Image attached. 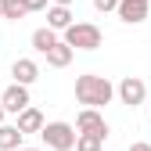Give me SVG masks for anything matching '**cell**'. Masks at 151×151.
Instances as JSON below:
<instances>
[{
	"label": "cell",
	"instance_id": "obj_8",
	"mask_svg": "<svg viewBox=\"0 0 151 151\" xmlns=\"http://www.w3.org/2000/svg\"><path fill=\"white\" fill-rule=\"evenodd\" d=\"M11 76H14V83H18V86H29V83L40 79V65H36L32 58H18V61L11 65Z\"/></svg>",
	"mask_w": 151,
	"mask_h": 151
},
{
	"label": "cell",
	"instance_id": "obj_3",
	"mask_svg": "<svg viewBox=\"0 0 151 151\" xmlns=\"http://www.w3.org/2000/svg\"><path fill=\"white\" fill-rule=\"evenodd\" d=\"M40 137H43V144L50 151H72L76 140H79V129H76L72 122H47Z\"/></svg>",
	"mask_w": 151,
	"mask_h": 151
},
{
	"label": "cell",
	"instance_id": "obj_16",
	"mask_svg": "<svg viewBox=\"0 0 151 151\" xmlns=\"http://www.w3.org/2000/svg\"><path fill=\"white\" fill-rule=\"evenodd\" d=\"M119 4H122V0H93L97 11H119Z\"/></svg>",
	"mask_w": 151,
	"mask_h": 151
},
{
	"label": "cell",
	"instance_id": "obj_15",
	"mask_svg": "<svg viewBox=\"0 0 151 151\" xmlns=\"http://www.w3.org/2000/svg\"><path fill=\"white\" fill-rule=\"evenodd\" d=\"M76 151H104V140H101V137H90V133H79Z\"/></svg>",
	"mask_w": 151,
	"mask_h": 151
},
{
	"label": "cell",
	"instance_id": "obj_6",
	"mask_svg": "<svg viewBox=\"0 0 151 151\" xmlns=\"http://www.w3.org/2000/svg\"><path fill=\"white\" fill-rule=\"evenodd\" d=\"M76 129H79V133H90V137H108V122H104V115L97 108H83L79 115H76Z\"/></svg>",
	"mask_w": 151,
	"mask_h": 151
},
{
	"label": "cell",
	"instance_id": "obj_5",
	"mask_svg": "<svg viewBox=\"0 0 151 151\" xmlns=\"http://www.w3.org/2000/svg\"><path fill=\"white\" fill-rule=\"evenodd\" d=\"M0 104H4V111L7 115H22L25 108H32V101H29V86H18V83H11L4 93H0Z\"/></svg>",
	"mask_w": 151,
	"mask_h": 151
},
{
	"label": "cell",
	"instance_id": "obj_19",
	"mask_svg": "<svg viewBox=\"0 0 151 151\" xmlns=\"http://www.w3.org/2000/svg\"><path fill=\"white\" fill-rule=\"evenodd\" d=\"M54 4H58V7H72V0H54Z\"/></svg>",
	"mask_w": 151,
	"mask_h": 151
},
{
	"label": "cell",
	"instance_id": "obj_13",
	"mask_svg": "<svg viewBox=\"0 0 151 151\" xmlns=\"http://www.w3.org/2000/svg\"><path fill=\"white\" fill-rule=\"evenodd\" d=\"M72 54H76V50L61 40L58 47H50V50H47V65H50V68H65V65L72 61Z\"/></svg>",
	"mask_w": 151,
	"mask_h": 151
},
{
	"label": "cell",
	"instance_id": "obj_7",
	"mask_svg": "<svg viewBox=\"0 0 151 151\" xmlns=\"http://www.w3.org/2000/svg\"><path fill=\"white\" fill-rule=\"evenodd\" d=\"M119 18H122V22L126 25H140L144 22V18L151 14V0H122V4H119V11H115Z\"/></svg>",
	"mask_w": 151,
	"mask_h": 151
},
{
	"label": "cell",
	"instance_id": "obj_22",
	"mask_svg": "<svg viewBox=\"0 0 151 151\" xmlns=\"http://www.w3.org/2000/svg\"><path fill=\"white\" fill-rule=\"evenodd\" d=\"M4 4H7V0H0V11H4Z\"/></svg>",
	"mask_w": 151,
	"mask_h": 151
},
{
	"label": "cell",
	"instance_id": "obj_20",
	"mask_svg": "<svg viewBox=\"0 0 151 151\" xmlns=\"http://www.w3.org/2000/svg\"><path fill=\"white\" fill-rule=\"evenodd\" d=\"M4 115H7V111H4V104H0V126H4Z\"/></svg>",
	"mask_w": 151,
	"mask_h": 151
},
{
	"label": "cell",
	"instance_id": "obj_14",
	"mask_svg": "<svg viewBox=\"0 0 151 151\" xmlns=\"http://www.w3.org/2000/svg\"><path fill=\"white\" fill-rule=\"evenodd\" d=\"M25 14H29V11H25V4H22V0H7V4H4V11H0V18H7V22H22Z\"/></svg>",
	"mask_w": 151,
	"mask_h": 151
},
{
	"label": "cell",
	"instance_id": "obj_9",
	"mask_svg": "<svg viewBox=\"0 0 151 151\" xmlns=\"http://www.w3.org/2000/svg\"><path fill=\"white\" fill-rule=\"evenodd\" d=\"M14 126L22 129V133H43V126H47V119H43V111H40V108H25L22 115L14 119Z\"/></svg>",
	"mask_w": 151,
	"mask_h": 151
},
{
	"label": "cell",
	"instance_id": "obj_12",
	"mask_svg": "<svg viewBox=\"0 0 151 151\" xmlns=\"http://www.w3.org/2000/svg\"><path fill=\"white\" fill-rule=\"evenodd\" d=\"M22 137H25V133H22L18 126H7V122H4V126H0V151H18V147H25Z\"/></svg>",
	"mask_w": 151,
	"mask_h": 151
},
{
	"label": "cell",
	"instance_id": "obj_11",
	"mask_svg": "<svg viewBox=\"0 0 151 151\" xmlns=\"http://www.w3.org/2000/svg\"><path fill=\"white\" fill-rule=\"evenodd\" d=\"M58 43H61V36L54 32L50 25H43V29H36V32H32V47L40 50L43 58H47V50H50V47H58Z\"/></svg>",
	"mask_w": 151,
	"mask_h": 151
},
{
	"label": "cell",
	"instance_id": "obj_18",
	"mask_svg": "<svg viewBox=\"0 0 151 151\" xmlns=\"http://www.w3.org/2000/svg\"><path fill=\"white\" fill-rule=\"evenodd\" d=\"M129 151H151V144H147V140H133V144H129Z\"/></svg>",
	"mask_w": 151,
	"mask_h": 151
},
{
	"label": "cell",
	"instance_id": "obj_2",
	"mask_svg": "<svg viewBox=\"0 0 151 151\" xmlns=\"http://www.w3.org/2000/svg\"><path fill=\"white\" fill-rule=\"evenodd\" d=\"M61 40H65L72 50H97L104 36H101V29L93 25V22H76L72 29H65Z\"/></svg>",
	"mask_w": 151,
	"mask_h": 151
},
{
	"label": "cell",
	"instance_id": "obj_4",
	"mask_svg": "<svg viewBox=\"0 0 151 151\" xmlns=\"http://www.w3.org/2000/svg\"><path fill=\"white\" fill-rule=\"evenodd\" d=\"M115 93H119V101L129 104V108H137V104L147 101V86H144L140 76H122V83L115 86Z\"/></svg>",
	"mask_w": 151,
	"mask_h": 151
},
{
	"label": "cell",
	"instance_id": "obj_1",
	"mask_svg": "<svg viewBox=\"0 0 151 151\" xmlns=\"http://www.w3.org/2000/svg\"><path fill=\"white\" fill-rule=\"evenodd\" d=\"M111 97H115V86H111L104 76H79L76 79V101H79L83 108H101V104H111Z\"/></svg>",
	"mask_w": 151,
	"mask_h": 151
},
{
	"label": "cell",
	"instance_id": "obj_21",
	"mask_svg": "<svg viewBox=\"0 0 151 151\" xmlns=\"http://www.w3.org/2000/svg\"><path fill=\"white\" fill-rule=\"evenodd\" d=\"M18 151H40V147H18Z\"/></svg>",
	"mask_w": 151,
	"mask_h": 151
},
{
	"label": "cell",
	"instance_id": "obj_10",
	"mask_svg": "<svg viewBox=\"0 0 151 151\" xmlns=\"http://www.w3.org/2000/svg\"><path fill=\"white\" fill-rule=\"evenodd\" d=\"M47 25H50L54 32L72 29V25H76V22H72V11H68V7H58V4H50V7H47Z\"/></svg>",
	"mask_w": 151,
	"mask_h": 151
},
{
	"label": "cell",
	"instance_id": "obj_17",
	"mask_svg": "<svg viewBox=\"0 0 151 151\" xmlns=\"http://www.w3.org/2000/svg\"><path fill=\"white\" fill-rule=\"evenodd\" d=\"M22 4H25V11H43L47 0H22Z\"/></svg>",
	"mask_w": 151,
	"mask_h": 151
}]
</instances>
